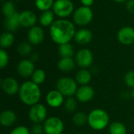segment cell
I'll return each mask as SVG.
<instances>
[{"instance_id":"obj_12","label":"cell","mask_w":134,"mask_h":134,"mask_svg":"<svg viewBox=\"0 0 134 134\" xmlns=\"http://www.w3.org/2000/svg\"><path fill=\"white\" fill-rule=\"evenodd\" d=\"M45 38L43 29L39 26H34L29 28L27 32V39L31 45H39Z\"/></svg>"},{"instance_id":"obj_39","label":"cell","mask_w":134,"mask_h":134,"mask_svg":"<svg viewBox=\"0 0 134 134\" xmlns=\"http://www.w3.org/2000/svg\"><path fill=\"white\" fill-rule=\"evenodd\" d=\"M113 1H115V2H118V3H122V2H127V0H113Z\"/></svg>"},{"instance_id":"obj_37","label":"cell","mask_w":134,"mask_h":134,"mask_svg":"<svg viewBox=\"0 0 134 134\" xmlns=\"http://www.w3.org/2000/svg\"><path fill=\"white\" fill-rule=\"evenodd\" d=\"M80 1L82 5L87 6V7H90L94 2V0H80Z\"/></svg>"},{"instance_id":"obj_42","label":"cell","mask_w":134,"mask_h":134,"mask_svg":"<svg viewBox=\"0 0 134 134\" xmlns=\"http://www.w3.org/2000/svg\"><path fill=\"white\" fill-rule=\"evenodd\" d=\"M2 1H4V0H2Z\"/></svg>"},{"instance_id":"obj_18","label":"cell","mask_w":134,"mask_h":134,"mask_svg":"<svg viewBox=\"0 0 134 134\" xmlns=\"http://www.w3.org/2000/svg\"><path fill=\"white\" fill-rule=\"evenodd\" d=\"M4 26L8 31L13 32V31H16L18 27L20 26L19 13L16 12L13 15L5 17Z\"/></svg>"},{"instance_id":"obj_32","label":"cell","mask_w":134,"mask_h":134,"mask_svg":"<svg viewBox=\"0 0 134 134\" xmlns=\"http://www.w3.org/2000/svg\"><path fill=\"white\" fill-rule=\"evenodd\" d=\"M9 55L4 49H0V68H4L9 63Z\"/></svg>"},{"instance_id":"obj_4","label":"cell","mask_w":134,"mask_h":134,"mask_svg":"<svg viewBox=\"0 0 134 134\" xmlns=\"http://www.w3.org/2000/svg\"><path fill=\"white\" fill-rule=\"evenodd\" d=\"M57 90L64 97H73L78 90L77 82L70 77L60 78L57 82Z\"/></svg>"},{"instance_id":"obj_28","label":"cell","mask_w":134,"mask_h":134,"mask_svg":"<svg viewBox=\"0 0 134 134\" xmlns=\"http://www.w3.org/2000/svg\"><path fill=\"white\" fill-rule=\"evenodd\" d=\"M45 79H46V72L44 71V70L41 68L35 70L33 75H31V81L38 86L43 83Z\"/></svg>"},{"instance_id":"obj_3","label":"cell","mask_w":134,"mask_h":134,"mask_svg":"<svg viewBox=\"0 0 134 134\" xmlns=\"http://www.w3.org/2000/svg\"><path fill=\"white\" fill-rule=\"evenodd\" d=\"M108 123V114L103 109H93L88 115V124L94 130H103L107 127Z\"/></svg>"},{"instance_id":"obj_31","label":"cell","mask_w":134,"mask_h":134,"mask_svg":"<svg viewBox=\"0 0 134 134\" xmlns=\"http://www.w3.org/2000/svg\"><path fill=\"white\" fill-rule=\"evenodd\" d=\"M64 108L68 112H73L75 111L77 108V102L75 98L72 97H69L64 102Z\"/></svg>"},{"instance_id":"obj_6","label":"cell","mask_w":134,"mask_h":134,"mask_svg":"<svg viewBox=\"0 0 134 134\" xmlns=\"http://www.w3.org/2000/svg\"><path fill=\"white\" fill-rule=\"evenodd\" d=\"M93 18V13L90 7L82 5L76 9L73 13L74 23L79 26L88 25Z\"/></svg>"},{"instance_id":"obj_2","label":"cell","mask_w":134,"mask_h":134,"mask_svg":"<svg viewBox=\"0 0 134 134\" xmlns=\"http://www.w3.org/2000/svg\"><path fill=\"white\" fill-rule=\"evenodd\" d=\"M20 100L26 105L32 106L38 103L41 98L39 86L32 81H26L21 84L19 90Z\"/></svg>"},{"instance_id":"obj_22","label":"cell","mask_w":134,"mask_h":134,"mask_svg":"<svg viewBox=\"0 0 134 134\" xmlns=\"http://www.w3.org/2000/svg\"><path fill=\"white\" fill-rule=\"evenodd\" d=\"M91 79H92V75L90 71H88L86 68H82L77 72L75 75V80L77 83L80 84L81 86L88 85L91 81Z\"/></svg>"},{"instance_id":"obj_7","label":"cell","mask_w":134,"mask_h":134,"mask_svg":"<svg viewBox=\"0 0 134 134\" xmlns=\"http://www.w3.org/2000/svg\"><path fill=\"white\" fill-rule=\"evenodd\" d=\"M43 127L46 134H62L64 130L63 121L57 117H50L46 119Z\"/></svg>"},{"instance_id":"obj_23","label":"cell","mask_w":134,"mask_h":134,"mask_svg":"<svg viewBox=\"0 0 134 134\" xmlns=\"http://www.w3.org/2000/svg\"><path fill=\"white\" fill-rule=\"evenodd\" d=\"M14 42V35L10 31H4L0 38V46L1 49L9 48Z\"/></svg>"},{"instance_id":"obj_27","label":"cell","mask_w":134,"mask_h":134,"mask_svg":"<svg viewBox=\"0 0 134 134\" xmlns=\"http://www.w3.org/2000/svg\"><path fill=\"white\" fill-rule=\"evenodd\" d=\"M72 121L75 125L78 126H82L88 122V115L82 111L77 112L73 115Z\"/></svg>"},{"instance_id":"obj_11","label":"cell","mask_w":134,"mask_h":134,"mask_svg":"<svg viewBox=\"0 0 134 134\" xmlns=\"http://www.w3.org/2000/svg\"><path fill=\"white\" fill-rule=\"evenodd\" d=\"M20 26L24 27L31 28L35 26L38 17L36 14L31 10H24L19 13Z\"/></svg>"},{"instance_id":"obj_36","label":"cell","mask_w":134,"mask_h":134,"mask_svg":"<svg viewBox=\"0 0 134 134\" xmlns=\"http://www.w3.org/2000/svg\"><path fill=\"white\" fill-rule=\"evenodd\" d=\"M126 7L130 13H134V0H127Z\"/></svg>"},{"instance_id":"obj_10","label":"cell","mask_w":134,"mask_h":134,"mask_svg":"<svg viewBox=\"0 0 134 134\" xmlns=\"http://www.w3.org/2000/svg\"><path fill=\"white\" fill-rule=\"evenodd\" d=\"M119 42L123 45H132L134 43V28L130 26H126L120 28L117 33Z\"/></svg>"},{"instance_id":"obj_21","label":"cell","mask_w":134,"mask_h":134,"mask_svg":"<svg viewBox=\"0 0 134 134\" xmlns=\"http://www.w3.org/2000/svg\"><path fill=\"white\" fill-rule=\"evenodd\" d=\"M54 16H55V14L53 10L49 9V10L43 11L42 12L38 18L39 24L42 27H50L55 21Z\"/></svg>"},{"instance_id":"obj_20","label":"cell","mask_w":134,"mask_h":134,"mask_svg":"<svg viewBox=\"0 0 134 134\" xmlns=\"http://www.w3.org/2000/svg\"><path fill=\"white\" fill-rule=\"evenodd\" d=\"M16 119V115L15 112L11 110H5L2 111L0 115V123L2 126L8 127L14 124Z\"/></svg>"},{"instance_id":"obj_15","label":"cell","mask_w":134,"mask_h":134,"mask_svg":"<svg viewBox=\"0 0 134 134\" xmlns=\"http://www.w3.org/2000/svg\"><path fill=\"white\" fill-rule=\"evenodd\" d=\"M1 86L3 91L8 95H15L16 93H19L20 87L19 86L17 81L11 77H7L2 79Z\"/></svg>"},{"instance_id":"obj_38","label":"cell","mask_w":134,"mask_h":134,"mask_svg":"<svg viewBox=\"0 0 134 134\" xmlns=\"http://www.w3.org/2000/svg\"><path fill=\"white\" fill-rule=\"evenodd\" d=\"M38 59V54H36V53H31V61H35V60H37Z\"/></svg>"},{"instance_id":"obj_5","label":"cell","mask_w":134,"mask_h":134,"mask_svg":"<svg viewBox=\"0 0 134 134\" xmlns=\"http://www.w3.org/2000/svg\"><path fill=\"white\" fill-rule=\"evenodd\" d=\"M52 10L60 19H65L74 13V4L71 0H56Z\"/></svg>"},{"instance_id":"obj_25","label":"cell","mask_w":134,"mask_h":134,"mask_svg":"<svg viewBox=\"0 0 134 134\" xmlns=\"http://www.w3.org/2000/svg\"><path fill=\"white\" fill-rule=\"evenodd\" d=\"M110 134H126L127 130L126 126L120 122H114L109 126Z\"/></svg>"},{"instance_id":"obj_13","label":"cell","mask_w":134,"mask_h":134,"mask_svg":"<svg viewBox=\"0 0 134 134\" xmlns=\"http://www.w3.org/2000/svg\"><path fill=\"white\" fill-rule=\"evenodd\" d=\"M16 70L19 75L21 76L22 78L31 77V75L35 71L34 62L31 61V60L24 59L17 64Z\"/></svg>"},{"instance_id":"obj_29","label":"cell","mask_w":134,"mask_h":134,"mask_svg":"<svg viewBox=\"0 0 134 134\" xmlns=\"http://www.w3.org/2000/svg\"><path fill=\"white\" fill-rule=\"evenodd\" d=\"M2 13L5 17H7L9 16L13 15L16 13V9L14 3L10 1H6L2 5Z\"/></svg>"},{"instance_id":"obj_14","label":"cell","mask_w":134,"mask_h":134,"mask_svg":"<svg viewBox=\"0 0 134 134\" xmlns=\"http://www.w3.org/2000/svg\"><path fill=\"white\" fill-rule=\"evenodd\" d=\"M76 98L81 103H86L90 101L94 97V90L89 85L81 86L78 88L76 92Z\"/></svg>"},{"instance_id":"obj_9","label":"cell","mask_w":134,"mask_h":134,"mask_svg":"<svg viewBox=\"0 0 134 134\" xmlns=\"http://www.w3.org/2000/svg\"><path fill=\"white\" fill-rule=\"evenodd\" d=\"M93 61V55L88 49H81L75 54V62L82 68H89Z\"/></svg>"},{"instance_id":"obj_30","label":"cell","mask_w":134,"mask_h":134,"mask_svg":"<svg viewBox=\"0 0 134 134\" xmlns=\"http://www.w3.org/2000/svg\"><path fill=\"white\" fill-rule=\"evenodd\" d=\"M32 50L31 44L28 42H23L17 46V52L21 56H27L31 54Z\"/></svg>"},{"instance_id":"obj_33","label":"cell","mask_w":134,"mask_h":134,"mask_svg":"<svg viewBox=\"0 0 134 134\" xmlns=\"http://www.w3.org/2000/svg\"><path fill=\"white\" fill-rule=\"evenodd\" d=\"M125 83L130 88H134V71H128L125 75Z\"/></svg>"},{"instance_id":"obj_17","label":"cell","mask_w":134,"mask_h":134,"mask_svg":"<svg viewBox=\"0 0 134 134\" xmlns=\"http://www.w3.org/2000/svg\"><path fill=\"white\" fill-rule=\"evenodd\" d=\"M74 39L76 42V43L79 45H86L92 41L93 33L89 29L82 28L76 31Z\"/></svg>"},{"instance_id":"obj_34","label":"cell","mask_w":134,"mask_h":134,"mask_svg":"<svg viewBox=\"0 0 134 134\" xmlns=\"http://www.w3.org/2000/svg\"><path fill=\"white\" fill-rule=\"evenodd\" d=\"M9 134H30L29 130L24 126H20L16 128H14Z\"/></svg>"},{"instance_id":"obj_24","label":"cell","mask_w":134,"mask_h":134,"mask_svg":"<svg viewBox=\"0 0 134 134\" xmlns=\"http://www.w3.org/2000/svg\"><path fill=\"white\" fill-rule=\"evenodd\" d=\"M58 53L60 57H73L75 54L73 46L70 42L60 45L58 47Z\"/></svg>"},{"instance_id":"obj_19","label":"cell","mask_w":134,"mask_h":134,"mask_svg":"<svg viewBox=\"0 0 134 134\" xmlns=\"http://www.w3.org/2000/svg\"><path fill=\"white\" fill-rule=\"evenodd\" d=\"M75 64L72 57H61L57 63V68L63 72H70L75 68Z\"/></svg>"},{"instance_id":"obj_8","label":"cell","mask_w":134,"mask_h":134,"mask_svg":"<svg viewBox=\"0 0 134 134\" xmlns=\"http://www.w3.org/2000/svg\"><path fill=\"white\" fill-rule=\"evenodd\" d=\"M47 116L46 108L42 104H36L31 106V108L28 111L29 119L34 123H41L46 120Z\"/></svg>"},{"instance_id":"obj_35","label":"cell","mask_w":134,"mask_h":134,"mask_svg":"<svg viewBox=\"0 0 134 134\" xmlns=\"http://www.w3.org/2000/svg\"><path fill=\"white\" fill-rule=\"evenodd\" d=\"M44 127L40 123H35L31 128V134H42Z\"/></svg>"},{"instance_id":"obj_16","label":"cell","mask_w":134,"mask_h":134,"mask_svg":"<svg viewBox=\"0 0 134 134\" xmlns=\"http://www.w3.org/2000/svg\"><path fill=\"white\" fill-rule=\"evenodd\" d=\"M64 95L57 90L49 91L46 97L47 104L51 108H59L64 103Z\"/></svg>"},{"instance_id":"obj_1","label":"cell","mask_w":134,"mask_h":134,"mask_svg":"<svg viewBox=\"0 0 134 134\" xmlns=\"http://www.w3.org/2000/svg\"><path fill=\"white\" fill-rule=\"evenodd\" d=\"M76 33L75 24L67 19H58L49 27V35L57 45L70 42Z\"/></svg>"},{"instance_id":"obj_26","label":"cell","mask_w":134,"mask_h":134,"mask_svg":"<svg viewBox=\"0 0 134 134\" xmlns=\"http://www.w3.org/2000/svg\"><path fill=\"white\" fill-rule=\"evenodd\" d=\"M54 2V0H35V5L38 10L43 12L53 9Z\"/></svg>"},{"instance_id":"obj_41","label":"cell","mask_w":134,"mask_h":134,"mask_svg":"<svg viewBox=\"0 0 134 134\" xmlns=\"http://www.w3.org/2000/svg\"><path fill=\"white\" fill-rule=\"evenodd\" d=\"M76 134H84V133H78Z\"/></svg>"},{"instance_id":"obj_40","label":"cell","mask_w":134,"mask_h":134,"mask_svg":"<svg viewBox=\"0 0 134 134\" xmlns=\"http://www.w3.org/2000/svg\"><path fill=\"white\" fill-rule=\"evenodd\" d=\"M132 97H133V99L134 100V90H133V93H132Z\"/></svg>"}]
</instances>
